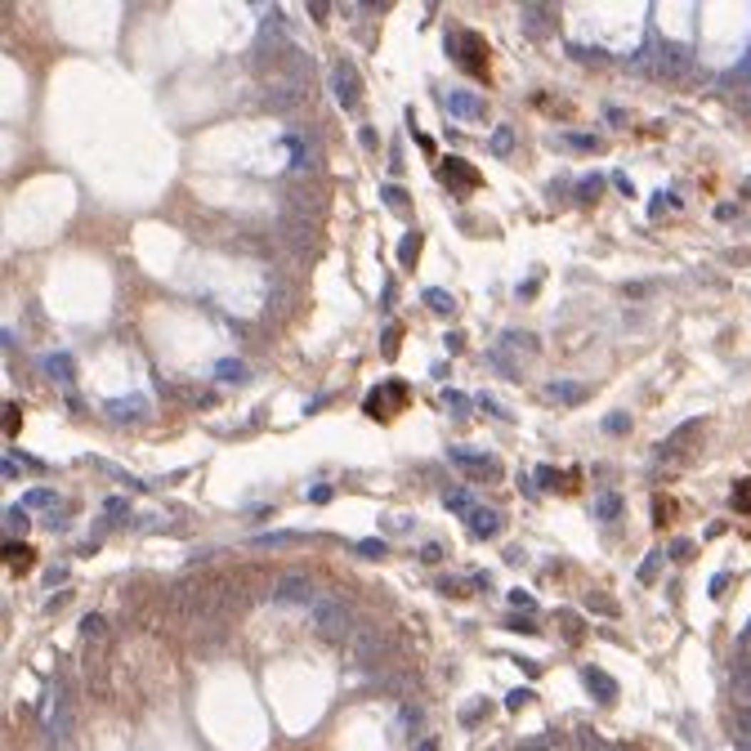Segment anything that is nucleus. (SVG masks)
<instances>
[{
  "instance_id": "25",
  "label": "nucleus",
  "mask_w": 751,
  "mask_h": 751,
  "mask_svg": "<svg viewBox=\"0 0 751 751\" xmlns=\"http://www.w3.org/2000/svg\"><path fill=\"white\" fill-rule=\"evenodd\" d=\"M380 202H385L389 210H398V215H403V220L412 215V202H407V193L398 188V183H380Z\"/></svg>"
},
{
  "instance_id": "11",
  "label": "nucleus",
  "mask_w": 751,
  "mask_h": 751,
  "mask_svg": "<svg viewBox=\"0 0 751 751\" xmlns=\"http://www.w3.org/2000/svg\"><path fill=\"white\" fill-rule=\"evenodd\" d=\"M331 90H336V98L349 108V112H358V103H362V81H358V68L354 63H336L331 68Z\"/></svg>"
},
{
  "instance_id": "15",
  "label": "nucleus",
  "mask_w": 751,
  "mask_h": 751,
  "mask_svg": "<svg viewBox=\"0 0 751 751\" xmlns=\"http://www.w3.org/2000/svg\"><path fill=\"white\" fill-rule=\"evenodd\" d=\"M581 680H586V689H591V698H595L599 707H613V703H617V684H613L608 671H599V666H586V671H581Z\"/></svg>"
},
{
  "instance_id": "27",
  "label": "nucleus",
  "mask_w": 751,
  "mask_h": 751,
  "mask_svg": "<svg viewBox=\"0 0 751 751\" xmlns=\"http://www.w3.org/2000/svg\"><path fill=\"white\" fill-rule=\"evenodd\" d=\"M488 148H492V157H510V153H514V130H510V126H496Z\"/></svg>"
},
{
  "instance_id": "50",
  "label": "nucleus",
  "mask_w": 751,
  "mask_h": 751,
  "mask_svg": "<svg viewBox=\"0 0 751 751\" xmlns=\"http://www.w3.org/2000/svg\"><path fill=\"white\" fill-rule=\"evenodd\" d=\"M742 501V510H751V483H738V488H733V506H738Z\"/></svg>"
},
{
  "instance_id": "18",
  "label": "nucleus",
  "mask_w": 751,
  "mask_h": 751,
  "mask_svg": "<svg viewBox=\"0 0 751 751\" xmlns=\"http://www.w3.org/2000/svg\"><path fill=\"white\" fill-rule=\"evenodd\" d=\"M108 416H116V421H143L148 416V398L143 394H130V398H108L103 403Z\"/></svg>"
},
{
  "instance_id": "17",
  "label": "nucleus",
  "mask_w": 751,
  "mask_h": 751,
  "mask_svg": "<svg viewBox=\"0 0 751 751\" xmlns=\"http://www.w3.org/2000/svg\"><path fill=\"white\" fill-rule=\"evenodd\" d=\"M546 398H550V403H563V407H577V403H586V398H591V389L581 385V380H550Z\"/></svg>"
},
{
  "instance_id": "20",
  "label": "nucleus",
  "mask_w": 751,
  "mask_h": 751,
  "mask_svg": "<svg viewBox=\"0 0 751 751\" xmlns=\"http://www.w3.org/2000/svg\"><path fill=\"white\" fill-rule=\"evenodd\" d=\"M309 76H313V63H309L305 49H295V54L282 63V72H277V81H291V86H300V90L309 86Z\"/></svg>"
},
{
  "instance_id": "35",
  "label": "nucleus",
  "mask_w": 751,
  "mask_h": 751,
  "mask_svg": "<svg viewBox=\"0 0 751 751\" xmlns=\"http://www.w3.org/2000/svg\"><path fill=\"white\" fill-rule=\"evenodd\" d=\"M215 372H220V380H246L250 372L242 367V358H220V367H215Z\"/></svg>"
},
{
  "instance_id": "47",
  "label": "nucleus",
  "mask_w": 751,
  "mask_h": 751,
  "mask_svg": "<svg viewBox=\"0 0 751 751\" xmlns=\"http://www.w3.org/2000/svg\"><path fill=\"white\" fill-rule=\"evenodd\" d=\"M358 555H367V559H380V555H385V541H358Z\"/></svg>"
},
{
  "instance_id": "44",
  "label": "nucleus",
  "mask_w": 751,
  "mask_h": 751,
  "mask_svg": "<svg viewBox=\"0 0 751 751\" xmlns=\"http://www.w3.org/2000/svg\"><path fill=\"white\" fill-rule=\"evenodd\" d=\"M559 626H563V635H568L573 644L581 640V622H577V617H573V613H559Z\"/></svg>"
},
{
  "instance_id": "24",
  "label": "nucleus",
  "mask_w": 751,
  "mask_h": 751,
  "mask_svg": "<svg viewBox=\"0 0 751 751\" xmlns=\"http://www.w3.org/2000/svg\"><path fill=\"white\" fill-rule=\"evenodd\" d=\"M287 305H291V287H287L282 273H273V282H269V313H287Z\"/></svg>"
},
{
  "instance_id": "56",
  "label": "nucleus",
  "mask_w": 751,
  "mask_h": 751,
  "mask_svg": "<svg viewBox=\"0 0 751 751\" xmlns=\"http://www.w3.org/2000/svg\"><path fill=\"white\" fill-rule=\"evenodd\" d=\"M63 577H68V568H49V573H45V581H49V586H58Z\"/></svg>"
},
{
  "instance_id": "37",
  "label": "nucleus",
  "mask_w": 751,
  "mask_h": 751,
  "mask_svg": "<svg viewBox=\"0 0 751 751\" xmlns=\"http://www.w3.org/2000/svg\"><path fill=\"white\" fill-rule=\"evenodd\" d=\"M733 733H738V738H751V703L733 707Z\"/></svg>"
},
{
  "instance_id": "28",
  "label": "nucleus",
  "mask_w": 751,
  "mask_h": 751,
  "mask_svg": "<svg viewBox=\"0 0 751 751\" xmlns=\"http://www.w3.org/2000/svg\"><path fill=\"white\" fill-rule=\"evenodd\" d=\"M617 514H622V496H617V492H604V496L595 501V519L608 523V519H617Z\"/></svg>"
},
{
  "instance_id": "13",
  "label": "nucleus",
  "mask_w": 751,
  "mask_h": 751,
  "mask_svg": "<svg viewBox=\"0 0 751 751\" xmlns=\"http://www.w3.org/2000/svg\"><path fill=\"white\" fill-rule=\"evenodd\" d=\"M412 684H416V671H412V666H385V671H376L372 689H376V693H394V698H403Z\"/></svg>"
},
{
  "instance_id": "51",
  "label": "nucleus",
  "mask_w": 751,
  "mask_h": 751,
  "mask_svg": "<svg viewBox=\"0 0 751 751\" xmlns=\"http://www.w3.org/2000/svg\"><path fill=\"white\" fill-rule=\"evenodd\" d=\"M506 626H510V630H528V635H532V630H537V622H528V617H510Z\"/></svg>"
},
{
  "instance_id": "2",
  "label": "nucleus",
  "mask_w": 751,
  "mask_h": 751,
  "mask_svg": "<svg viewBox=\"0 0 751 751\" xmlns=\"http://www.w3.org/2000/svg\"><path fill=\"white\" fill-rule=\"evenodd\" d=\"M295 54V41H291V31L282 27V19H269L260 27V41H255V68L260 72H269L273 68V76L282 72V63H287Z\"/></svg>"
},
{
  "instance_id": "33",
  "label": "nucleus",
  "mask_w": 751,
  "mask_h": 751,
  "mask_svg": "<svg viewBox=\"0 0 751 751\" xmlns=\"http://www.w3.org/2000/svg\"><path fill=\"white\" fill-rule=\"evenodd\" d=\"M19 506H31V510H45V506H58V496L49 492V488H31V492H23V501Z\"/></svg>"
},
{
  "instance_id": "16",
  "label": "nucleus",
  "mask_w": 751,
  "mask_h": 751,
  "mask_svg": "<svg viewBox=\"0 0 751 751\" xmlns=\"http://www.w3.org/2000/svg\"><path fill=\"white\" fill-rule=\"evenodd\" d=\"M447 54H452L461 68L483 72V54H479V36H447Z\"/></svg>"
},
{
  "instance_id": "31",
  "label": "nucleus",
  "mask_w": 751,
  "mask_h": 751,
  "mask_svg": "<svg viewBox=\"0 0 751 751\" xmlns=\"http://www.w3.org/2000/svg\"><path fill=\"white\" fill-rule=\"evenodd\" d=\"M5 532L9 537H23L27 532V510L23 506H5Z\"/></svg>"
},
{
  "instance_id": "48",
  "label": "nucleus",
  "mask_w": 751,
  "mask_h": 751,
  "mask_svg": "<svg viewBox=\"0 0 751 751\" xmlns=\"http://www.w3.org/2000/svg\"><path fill=\"white\" fill-rule=\"evenodd\" d=\"M260 546H287L291 541V532H264V537H255Z\"/></svg>"
},
{
  "instance_id": "19",
  "label": "nucleus",
  "mask_w": 751,
  "mask_h": 751,
  "mask_svg": "<svg viewBox=\"0 0 751 751\" xmlns=\"http://www.w3.org/2000/svg\"><path fill=\"white\" fill-rule=\"evenodd\" d=\"M465 523H470V532H474V537H483V541H488V537H496V532L506 528V514H501V510H492V506H479V510H474Z\"/></svg>"
},
{
  "instance_id": "21",
  "label": "nucleus",
  "mask_w": 751,
  "mask_h": 751,
  "mask_svg": "<svg viewBox=\"0 0 751 751\" xmlns=\"http://www.w3.org/2000/svg\"><path fill=\"white\" fill-rule=\"evenodd\" d=\"M126 519H130V501H126V496H112V501H108V506H103V519H98V523H94V537H90V541L98 546V537H103V532H108V528H116V523H126Z\"/></svg>"
},
{
  "instance_id": "6",
  "label": "nucleus",
  "mask_w": 751,
  "mask_h": 751,
  "mask_svg": "<svg viewBox=\"0 0 751 751\" xmlns=\"http://www.w3.org/2000/svg\"><path fill=\"white\" fill-rule=\"evenodd\" d=\"M260 103L269 108V112H282V116H295V112H305V103H309V90H300V86H291V81H269L264 86V94H260Z\"/></svg>"
},
{
  "instance_id": "4",
  "label": "nucleus",
  "mask_w": 751,
  "mask_h": 751,
  "mask_svg": "<svg viewBox=\"0 0 751 751\" xmlns=\"http://www.w3.org/2000/svg\"><path fill=\"white\" fill-rule=\"evenodd\" d=\"M698 429H703V421H684L671 439H666L658 452H653V465L658 470H675V465H684L693 456V443H698Z\"/></svg>"
},
{
  "instance_id": "1",
  "label": "nucleus",
  "mask_w": 751,
  "mask_h": 751,
  "mask_svg": "<svg viewBox=\"0 0 751 751\" xmlns=\"http://www.w3.org/2000/svg\"><path fill=\"white\" fill-rule=\"evenodd\" d=\"M358 617H354V608L344 604V599H318L313 604V630H318V640H327V644H354V635H358Z\"/></svg>"
},
{
  "instance_id": "39",
  "label": "nucleus",
  "mask_w": 751,
  "mask_h": 751,
  "mask_svg": "<svg viewBox=\"0 0 751 751\" xmlns=\"http://www.w3.org/2000/svg\"><path fill=\"white\" fill-rule=\"evenodd\" d=\"M443 407L452 412V416H465V412H470V403H465L461 389H443Z\"/></svg>"
},
{
  "instance_id": "54",
  "label": "nucleus",
  "mask_w": 751,
  "mask_h": 751,
  "mask_svg": "<svg viewBox=\"0 0 751 751\" xmlns=\"http://www.w3.org/2000/svg\"><path fill=\"white\" fill-rule=\"evenodd\" d=\"M528 698H532V693H528V689H514V693H510V698H506V703H510V707H523V703H528Z\"/></svg>"
},
{
  "instance_id": "32",
  "label": "nucleus",
  "mask_w": 751,
  "mask_h": 751,
  "mask_svg": "<svg viewBox=\"0 0 751 751\" xmlns=\"http://www.w3.org/2000/svg\"><path fill=\"white\" fill-rule=\"evenodd\" d=\"M443 501H447V510H456V514H465V519H470V514L479 510V506H474V496H470V492H461V488H456V492H447Z\"/></svg>"
},
{
  "instance_id": "40",
  "label": "nucleus",
  "mask_w": 751,
  "mask_h": 751,
  "mask_svg": "<svg viewBox=\"0 0 751 751\" xmlns=\"http://www.w3.org/2000/svg\"><path fill=\"white\" fill-rule=\"evenodd\" d=\"M733 684H738V698H742V703H751V666H747V662L733 671Z\"/></svg>"
},
{
  "instance_id": "30",
  "label": "nucleus",
  "mask_w": 751,
  "mask_h": 751,
  "mask_svg": "<svg viewBox=\"0 0 751 751\" xmlns=\"http://www.w3.org/2000/svg\"><path fill=\"white\" fill-rule=\"evenodd\" d=\"M416 250H421V233H403V242H398V264L403 269L416 264Z\"/></svg>"
},
{
  "instance_id": "38",
  "label": "nucleus",
  "mask_w": 751,
  "mask_h": 751,
  "mask_svg": "<svg viewBox=\"0 0 751 751\" xmlns=\"http://www.w3.org/2000/svg\"><path fill=\"white\" fill-rule=\"evenodd\" d=\"M662 550H653V555H648L644 563H640V581H658V573H662Z\"/></svg>"
},
{
  "instance_id": "58",
  "label": "nucleus",
  "mask_w": 751,
  "mask_h": 751,
  "mask_svg": "<svg viewBox=\"0 0 751 751\" xmlns=\"http://www.w3.org/2000/svg\"><path fill=\"white\" fill-rule=\"evenodd\" d=\"M416 751H439V742H434V738H421V742H416Z\"/></svg>"
},
{
  "instance_id": "42",
  "label": "nucleus",
  "mask_w": 751,
  "mask_h": 751,
  "mask_svg": "<svg viewBox=\"0 0 751 751\" xmlns=\"http://www.w3.org/2000/svg\"><path fill=\"white\" fill-rule=\"evenodd\" d=\"M622 429H630V416L626 412H608L604 416V434H622Z\"/></svg>"
},
{
  "instance_id": "5",
  "label": "nucleus",
  "mask_w": 751,
  "mask_h": 751,
  "mask_svg": "<svg viewBox=\"0 0 751 751\" xmlns=\"http://www.w3.org/2000/svg\"><path fill=\"white\" fill-rule=\"evenodd\" d=\"M273 237H277V246L287 250L291 260H309V250H313V224L300 220V215H282L277 228H273Z\"/></svg>"
},
{
  "instance_id": "52",
  "label": "nucleus",
  "mask_w": 751,
  "mask_h": 751,
  "mask_svg": "<svg viewBox=\"0 0 751 751\" xmlns=\"http://www.w3.org/2000/svg\"><path fill=\"white\" fill-rule=\"evenodd\" d=\"M537 479H541V488H555V483H559V474L550 470V465H541V474H537Z\"/></svg>"
},
{
  "instance_id": "43",
  "label": "nucleus",
  "mask_w": 751,
  "mask_h": 751,
  "mask_svg": "<svg viewBox=\"0 0 751 751\" xmlns=\"http://www.w3.org/2000/svg\"><path fill=\"white\" fill-rule=\"evenodd\" d=\"M586 608H599L604 617H617V604H613L608 595H595V591H591V599H586Z\"/></svg>"
},
{
  "instance_id": "12",
  "label": "nucleus",
  "mask_w": 751,
  "mask_h": 751,
  "mask_svg": "<svg viewBox=\"0 0 751 751\" xmlns=\"http://www.w3.org/2000/svg\"><path fill=\"white\" fill-rule=\"evenodd\" d=\"M447 112L461 116V121H483L488 103H483V94H474V90H452L447 94Z\"/></svg>"
},
{
  "instance_id": "46",
  "label": "nucleus",
  "mask_w": 751,
  "mask_h": 751,
  "mask_svg": "<svg viewBox=\"0 0 751 751\" xmlns=\"http://www.w3.org/2000/svg\"><path fill=\"white\" fill-rule=\"evenodd\" d=\"M568 54H573V58H591V63H604V58H608L604 49H581V45H568Z\"/></svg>"
},
{
  "instance_id": "55",
  "label": "nucleus",
  "mask_w": 751,
  "mask_h": 751,
  "mask_svg": "<svg viewBox=\"0 0 751 751\" xmlns=\"http://www.w3.org/2000/svg\"><path fill=\"white\" fill-rule=\"evenodd\" d=\"M689 550H693L689 541H675V546H671V555H675V559H689Z\"/></svg>"
},
{
  "instance_id": "53",
  "label": "nucleus",
  "mask_w": 751,
  "mask_h": 751,
  "mask_svg": "<svg viewBox=\"0 0 751 751\" xmlns=\"http://www.w3.org/2000/svg\"><path fill=\"white\" fill-rule=\"evenodd\" d=\"M309 14H313V19L322 23V19H327V0H309Z\"/></svg>"
},
{
  "instance_id": "41",
  "label": "nucleus",
  "mask_w": 751,
  "mask_h": 751,
  "mask_svg": "<svg viewBox=\"0 0 751 751\" xmlns=\"http://www.w3.org/2000/svg\"><path fill=\"white\" fill-rule=\"evenodd\" d=\"M599 188H604V179H599V175H586V179L577 183V197H581V202H591V197H599Z\"/></svg>"
},
{
  "instance_id": "22",
  "label": "nucleus",
  "mask_w": 751,
  "mask_h": 751,
  "mask_svg": "<svg viewBox=\"0 0 751 751\" xmlns=\"http://www.w3.org/2000/svg\"><path fill=\"white\" fill-rule=\"evenodd\" d=\"M443 179H447V188H452V179H465V188H474V183H479V170H474V165H470V161H461V157H452V161H447V165H443Z\"/></svg>"
},
{
  "instance_id": "9",
  "label": "nucleus",
  "mask_w": 751,
  "mask_h": 751,
  "mask_svg": "<svg viewBox=\"0 0 751 751\" xmlns=\"http://www.w3.org/2000/svg\"><path fill=\"white\" fill-rule=\"evenodd\" d=\"M519 23H523V36L528 41H550V36H555V5H546V0H528V5H519Z\"/></svg>"
},
{
  "instance_id": "26",
  "label": "nucleus",
  "mask_w": 751,
  "mask_h": 751,
  "mask_svg": "<svg viewBox=\"0 0 751 751\" xmlns=\"http://www.w3.org/2000/svg\"><path fill=\"white\" fill-rule=\"evenodd\" d=\"M559 143L573 148V153H595V148H599V139L586 135V130H568V135H559Z\"/></svg>"
},
{
  "instance_id": "36",
  "label": "nucleus",
  "mask_w": 751,
  "mask_h": 751,
  "mask_svg": "<svg viewBox=\"0 0 751 751\" xmlns=\"http://www.w3.org/2000/svg\"><path fill=\"white\" fill-rule=\"evenodd\" d=\"M421 725H425V707H421V703H403V729L416 733Z\"/></svg>"
},
{
  "instance_id": "10",
  "label": "nucleus",
  "mask_w": 751,
  "mask_h": 751,
  "mask_svg": "<svg viewBox=\"0 0 751 751\" xmlns=\"http://www.w3.org/2000/svg\"><path fill=\"white\" fill-rule=\"evenodd\" d=\"M510 354H519V358H537L541 354V340L537 336H528V331H501L496 336V349H492V362H510Z\"/></svg>"
},
{
  "instance_id": "3",
  "label": "nucleus",
  "mask_w": 751,
  "mask_h": 751,
  "mask_svg": "<svg viewBox=\"0 0 751 751\" xmlns=\"http://www.w3.org/2000/svg\"><path fill=\"white\" fill-rule=\"evenodd\" d=\"M349 648H354V662L367 666V671H385V666H394V653H398V648H389V635L372 622L358 626V635Z\"/></svg>"
},
{
  "instance_id": "29",
  "label": "nucleus",
  "mask_w": 751,
  "mask_h": 751,
  "mask_svg": "<svg viewBox=\"0 0 751 751\" xmlns=\"http://www.w3.org/2000/svg\"><path fill=\"white\" fill-rule=\"evenodd\" d=\"M421 295H425V305H429L434 313H443V318H452V309H456V305H452V295H443L439 287H425Z\"/></svg>"
},
{
  "instance_id": "7",
  "label": "nucleus",
  "mask_w": 751,
  "mask_h": 751,
  "mask_svg": "<svg viewBox=\"0 0 751 751\" xmlns=\"http://www.w3.org/2000/svg\"><path fill=\"white\" fill-rule=\"evenodd\" d=\"M693 72V49L684 41H658V68L653 76H666V81H684Z\"/></svg>"
},
{
  "instance_id": "34",
  "label": "nucleus",
  "mask_w": 751,
  "mask_h": 751,
  "mask_svg": "<svg viewBox=\"0 0 751 751\" xmlns=\"http://www.w3.org/2000/svg\"><path fill=\"white\" fill-rule=\"evenodd\" d=\"M488 707H492L488 698H474V703H465V707H461V725H479L483 715H488Z\"/></svg>"
},
{
  "instance_id": "23",
  "label": "nucleus",
  "mask_w": 751,
  "mask_h": 751,
  "mask_svg": "<svg viewBox=\"0 0 751 751\" xmlns=\"http://www.w3.org/2000/svg\"><path fill=\"white\" fill-rule=\"evenodd\" d=\"M45 372L63 380V385H72V376H76V367H72V354H45Z\"/></svg>"
},
{
  "instance_id": "57",
  "label": "nucleus",
  "mask_w": 751,
  "mask_h": 751,
  "mask_svg": "<svg viewBox=\"0 0 751 751\" xmlns=\"http://www.w3.org/2000/svg\"><path fill=\"white\" fill-rule=\"evenodd\" d=\"M715 215H720V220H733V215H738V206L725 202V206H715Z\"/></svg>"
},
{
  "instance_id": "45",
  "label": "nucleus",
  "mask_w": 751,
  "mask_h": 751,
  "mask_svg": "<svg viewBox=\"0 0 751 751\" xmlns=\"http://www.w3.org/2000/svg\"><path fill=\"white\" fill-rule=\"evenodd\" d=\"M103 630H108V626H103V617H86V622H81V635H86V640H98Z\"/></svg>"
},
{
  "instance_id": "8",
  "label": "nucleus",
  "mask_w": 751,
  "mask_h": 751,
  "mask_svg": "<svg viewBox=\"0 0 751 751\" xmlns=\"http://www.w3.org/2000/svg\"><path fill=\"white\" fill-rule=\"evenodd\" d=\"M273 599L277 604H318V581H313L309 573H282L273 581Z\"/></svg>"
},
{
  "instance_id": "60",
  "label": "nucleus",
  "mask_w": 751,
  "mask_h": 751,
  "mask_svg": "<svg viewBox=\"0 0 751 751\" xmlns=\"http://www.w3.org/2000/svg\"><path fill=\"white\" fill-rule=\"evenodd\" d=\"M738 751H751V738H738Z\"/></svg>"
},
{
  "instance_id": "59",
  "label": "nucleus",
  "mask_w": 751,
  "mask_h": 751,
  "mask_svg": "<svg viewBox=\"0 0 751 751\" xmlns=\"http://www.w3.org/2000/svg\"><path fill=\"white\" fill-rule=\"evenodd\" d=\"M742 108H747V112H751V86H747V90H742Z\"/></svg>"
},
{
  "instance_id": "49",
  "label": "nucleus",
  "mask_w": 751,
  "mask_h": 751,
  "mask_svg": "<svg viewBox=\"0 0 751 751\" xmlns=\"http://www.w3.org/2000/svg\"><path fill=\"white\" fill-rule=\"evenodd\" d=\"M510 604L514 608H537V599H532L528 591H510Z\"/></svg>"
},
{
  "instance_id": "14",
  "label": "nucleus",
  "mask_w": 751,
  "mask_h": 751,
  "mask_svg": "<svg viewBox=\"0 0 751 751\" xmlns=\"http://www.w3.org/2000/svg\"><path fill=\"white\" fill-rule=\"evenodd\" d=\"M452 461H456V465H465V470H470L474 479H488V483L501 474L496 456H488V452H470V447H452Z\"/></svg>"
}]
</instances>
